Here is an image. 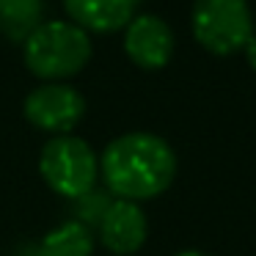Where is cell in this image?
Segmentation results:
<instances>
[{
	"label": "cell",
	"mask_w": 256,
	"mask_h": 256,
	"mask_svg": "<svg viewBox=\"0 0 256 256\" xmlns=\"http://www.w3.org/2000/svg\"><path fill=\"white\" fill-rule=\"evenodd\" d=\"M94 237L96 234L88 226L69 218V220L58 223L56 228H50L39 245L44 256H91L94 254Z\"/></svg>",
	"instance_id": "10"
},
{
	"label": "cell",
	"mask_w": 256,
	"mask_h": 256,
	"mask_svg": "<svg viewBox=\"0 0 256 256\" xmlns=\"http://www.w3.org/2000/svg\"><path fill=\"white\" fill-rule=\"evenodd\" d=\"M14 256H44V250H42L39 242H28V245H22Z\"/></svg>",
	"instance_id": "13"
},
{
	"label": "cell",
	"mask_w": 256,
	"mask_h": 256,
	"mask_svg": "<svg viewBox=\"0 0 256 256\" xmlns=\"http://www.w3.org/2000/svg\"><path fill=\"white\" fill-rule=\"evenodd\" d=\"M69 22L86 34H118L138 14L144 0H61Z\"/></svg>",
	"instance_id": "8"
},
{
	"label": "cell",
	"mask_w": 256,
	"mask_h": 256,
	"mask_svg": "<svg viewBox=\"0 0 256 256\" xmlns=\"http://www.w3.org/2000/svg\"><path fill=\"white\" fill-rule=\"evenodd\" d=\"M110 201H113V196L108 193L105 188L88 190L86 196H80V198L72 201V220H78V223H83V226H88L91 232H96V226H100V220L105 218Z\"/></svg>",
	"instance_id": "11"
},
{
	"label": "cell",
	"mask_w": 256,
	"mask_h": 256,
	"mask_svg": "<svg viewBox=\"0 0 256 256\" xmlns=\"http://www.w3.org/2000/svg\"><path fill=\"white\" fill-rule=\"evenodd\" d=\"M44 22V0H0V36L12 44H25Z\"/></svg>",
	"instance_id": "9"
},
{
	"label": "cell",
	"mask_w": 256,
	"mask_h": 256,
	"mask_svg": "<svg viewBox=\"0 0 256 256\" xmlns=\"http://www.w3.org/2000/svg\"><path fill=\"white\" fill-rule=\"evenodd\" d=\"M242 56H245V61H248V66L256 72V34L250 36V39H248V44L242 47Z\"/></svg>",
	"instance_id": "12"
},
{
	"label": "cell",
	"mask_w": 256,
	"mask_h": 256,
	"mask_svg": "<svg viewBox=\"0 0 256 256\" xmlns=\"http://www.w3.org/2000/svg\"><path fill=\"white\" fill-rule=\"evenodd\" d=\"M39 174L56 196L74 201L100 184V157L78 135H56L39 154Z\"/></svg>",
	"instance_id": "3"
},
{
	"label": "cell",
	"mask_w": 256,
	"mask_h": 256,
	"mask_svg": "<svg viewBox=\"0 0 256 256\" xmlns=\"http://www.w3.org/2000/svg\"><path fill=\"white\" fill-rule=\"evenodd\" d=\"M122 34H124L122 36L124 52L135 66L146 69V72H157V69L171 64L174 50H176V36L162 17L135 14L132 22Z\"/></svg>",
	"instance_id": "6"
},
{
	"label": "cell",
	"mask_w": 256,
	"mask_h": 256,
	"mask_svg": "<svg viewBox=\"0 0 256 256\" xmlns=\"http://www.w3.org/2000/svg\"><path fill=\"white\" fill-rule=\"evenodd\" d=\"M94 234L102 242V248L110 250L113 256H132L144 248L149 237V218L144 206L135 201L113 198Z\"/></svg>",
	"instance_id": "7"
},
{
	"label": "cell",
	"mask_w": 256,
	"mask_h": 256,
	"mask_svg": "<svg viewBox=\"0 0 256 256\" xmlns=\"http://www.w3.org/2000/svg\"><path fill=\"white\" fill-rule=\"evenodd\" d=\"M176 179V152L154 132H124L100 154V182L113 198L149 201Z\"/></svg>",
	"instance_id": "1"
},
{
	"label": "cell",
	"mask_w": 256,
	"mask_h": 256,
	"mask_svg": "<svg viewBox=\"0 0 256 256\" xmlns=\"http://www.w3.org/2000/svg\"><path fill=\"white\" fill-rule=\"evenodd\" d=\"M193 39L210 56L232 58L242 52L254 30V12L248 0H196L190 12Z\"/></svg>",
	"instance_id": "4"
},
{
	"label": "cell",
	"mask_w": 256,
	"mask_h": 256,
	"mask_svg": "<svg viewBox=\"0 0 256 256\" xmlns=\"http://www.w3.org/2000/svg\"><path fill=\"white\" fill-rule=\"evenodd\" d=\"M22 113L34 130L56 135H72L86 116V96L69 83H42L25 96Z\"/></svg>",
	"instance_id": "5"
},
{
	"label": "cell",
	"mask_w": 256,
	"mask_h": 256,
	"mask_svg": "<svg viewBox=\"0 0 256 256\" xmlns=\"http://www.w3.org/2000/svg\"><path fill=\"white\" fill-rule=\"evenodd\" d=\"M91 34L69 20H44L22 44V61L34 78L64 83L80 74L91 61Z\"/></svg>",
	"instance_id": "2"
},
{
	"label": "cell",
	"mask_w": 256,
	"mask_h": 256,
	"mask_svg": "<svg viewBox=\"0 0 256 256\" xmlns=\"http://www.w3.org/2000/svg\"><path fill=\"white\" fill-rule=\"evenodd\" d=\"M174 256H210V254H204V250H193V248H188V250H179V254H174Z\"/></svg>",
	"instance_id": "14"
}]
</instances>
